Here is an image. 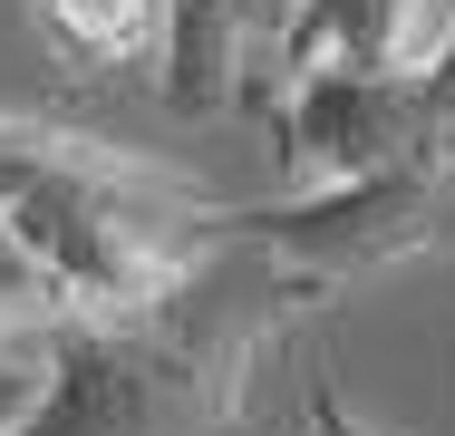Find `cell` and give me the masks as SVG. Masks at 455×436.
<instances>
[{
  "label": "cell",
  "mask_w": 455,
  "mask_h": 436,
  "mask_svg": "<svg viewBox=\"0 0 455 436\" xmlns=\"http://www.w3.org/2000/svg\"><path fill=\"white\" fill-rule=\"evenodd\" d=\"M310 301L262 243L213 233V253L165 301L116 320H59L49 330V388L20 436H233L243 378Z\"/></svg>",
  "instance_id": "cell-1"
},
{
  "label": "cell",
  "mask_w": 455,
  "mask_h": 436,
  "mask_svg": "<svg viewBox=\"0 0 455 436\" xmlns=\"http://www.w3.org/2000/svg\"><path fill=\"white\" fill-rule=\"evenodd\" d=\"M0 223L68 291V320H116V311L165 301L213 253L223 204L97 136L0 117Z\"/></svg>",
  "instance_id": "cell-2"
},
{
  "label": "cell",
  "mask_w": 455,
  "mask_h": 436,
  "mask_svg": "<svg viewBox=\"0 0 455 436\" xmlns=\"http://www.w3.org/2000/svg\"><path fill=\"white\" fill-rule=\"evenodd\" d=\"M272 146L300 184H349L387 166L455 174V29L407 69H330L272 87Z\"/></svg>",
  "instance_id": "cell-3"
},
{
  "label": "cell",
  "mask_w": 455,
  "mask_h": 436,
  "mask_svg": "<svg viewBox=\"0 0 455 436\" xmlns=\"http://www.w3.org/2000/svg\"><path fill=\"white\" fill-rule=\"evenodd\" d=\"M223 233L262 243L310 301H330L368 271L455 253V174L387 166V174H349V184H310L291 204H223Z\"/></svg>",
  "instance_id": "cell-4"
},
{
  "label": "cell",
  "mask_w": 455,
  "mask_h": 436,
  "mask_svg": "<svg viewBox=\"0 0 455 436\" xmlns=\"http://www.w3.org/2000/svg\"><path fill=\"white\" fill-rule=\"evenodd\" d=\"M281 0H175V39H165V107L184 117H213V107H243L262 87L272 59Z\"/></svg>",
  "instance_id": "cell-5"
},
{
  "label": "cell",
  "mask_w": 455,
  "mask_h": 436,
  "mask_svg": "<svg viewBox=\"0 0 455 436\" xmlns=\"http://www.w3.org/2000/svg\"><path fill=\"white\" fill-rule=\"evenodd\" d=\"M427 59V0H281L272 87L330 69H407Z\"/></svg>",
  "instance_id": "cell-6"
},
{
  "label": "cell",
  "mask_w": 455,
  "mask_h": 436,
  "mask_svg": "<svg viewBox=\"0 0 455 436\" xmlns=\"http://www.w3.org/2000/svg\"><path fill=\"white\" fill-rule=\"evenodd\" d=\"M39 39L68 69H156L165 78V39H175V0H29Z\"/></svg>",
  "instance_id": "cell-7"
},
{
  "label": "cell",
  "mask_w": 455,
  "mask_h": 436,
  "mask_svg": "<svg viewBox=\"0 0 455 436\" xmlns=\"http://www.w3.org/2000/svg\"><path fill=\"white\" fill-rule=\"evenodd\" d=\"M59 320H68V291L20 253V233L0 223V340H20V330H59Z\"/></svg>",
  "instance_id": "cell-8"
},
{
  "label": "cell",
  "mask_w": 455,
  "mask_h": 436,
  "mask_svg": "<svg viewBox=\"0 0 455 436\" xmlns=\"http://www.w3.org/2000/svg\"><path fill=\"white\" fill-rule=\"evenodd\" d=\"M300 436H378V427H368V417H349V398H339V388H310Z\"/></svg>",
  "instance_id": "cell-9"
}]
</instances>
